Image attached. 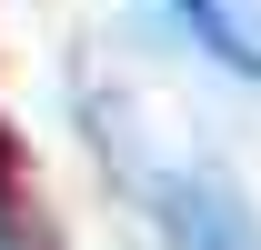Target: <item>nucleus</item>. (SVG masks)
<instances>
[{
  "instance_id": "obj_1",
  "label": "nucleus",
  "mask_w": 261,
  "mask_h": 250,
  "mask_svg": "<svg viewBox=\"0 0 261 250\" xmlns=\"http://www.w3.org/2000/svg\"><path fill=\"white\" fill-rule=\"evenodd\" d=\"M171 10L201 30V50H221L231 70H261V50H251V30H241V10H231V0H171Z\"/></svg>"
}]
</instances>
